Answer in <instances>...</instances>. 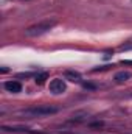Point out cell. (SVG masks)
<instances>
[{
    "mask_svg": "<svg viewBox=\"0 0 132 134\" xmlns=\"http://www.w3.org/2000/svg\"><path fill=\"white\" fill-rule=\"evenodd\" d=\"M55 25H56V20H44V22H39L33 27L27 28L25 34L31 36V37H36V36H40V34H45L47 31H50Z\"/></svg>",
    "mask_w": 132,
    "mask_h": 134,
    "instance_id": "obj_1",
    "label": "cell"
},
{
    "mask_svg": "<svg viewBox=\"0 0 132 134\" xmlns=\"http://www.w3.org/2000/svg\"><path fill=\"white\" fill-rule=\"evenodd\" d=\"M5 89L8 92H13V94H17L22 91V84L19 81H6L5 83Z\"/></svg>",
    "mask_w": 132,
    "mask_h": 134,
    "instance_id": "obj_4",
    "label": "cell"
},
{
    "mask_svg": "<svg viewBox=\"0 0 132 134\" xmlns=\"http://www.w3.org/2000/svg\"><path fill=\"white\" fill-rule=\"evenodd\" d=\"M131 78H132V73L128 72V70L118 72V73L115 75V81H117V83H124V81H128V80H131Z\"/></svg>",
    "mask_w": 132,
    "mask_h": 134,
    "instance_id": "obj_5",
    "label": "cell"
},
{
    "mask_svg": "<svg viewBox=\"0 0 132 134\" xmlns=\"http://www.w3.org/2000/svg\"><path fill=\"white\" fill-rule=\"evenodd\" d=\"M50 92H53V94H64L65 92V89H67V86H65V81L64 80H61V78H55V80H51L50 81Z\"/></svg>",
    "mask_w": 132,
    "mask_h": 134,
    "instance_id": "obj_3",
    "label": "cell"
},
{
    "mask_svg": "<svg viewBox=\"0 0 132 134\" xmlns=\"http://www.w3.org/2000/svg\"><path fill=\"white\" fill-rule=\"evenodd\" d=\"M45 80H47V73H39V75H36V83L37 84H44L45 83Z\"/></svg>",
    "mask_w": 132,
    "mask_h": 134,
    "instance_id": "obj_8",
    "label": "cell"
},
{
    "mask_svg": "<svg viewBox=\"0 0 132 134\" xmlns=\"http://www.w3.org/2000/svg\"><path fill=\"white\" fill-rule=\"evenodd\" d=\"M65 78L70 80V81H73V83H79L81 81V75L76 73V72H71V70H67L65 72Z\"/></svg>",
    "mask_w": 132,
    "mask_h": 134,
    "instance_id": "obj_6",
    "label": "cell"
},
{
    "mask_svg": "<svg viewBox=\"0 0 132 134\" xmlns=\"http://www.w3.org/2000/svg\"><path fill=\"white\" fill-rule=\"evenodd\" d=\"M56 112H58V108L47 106V104L34 106V108L27 109V114H31V115H50V114H56Z\"/></svg>",
    "mask_w": 132,
    "mask_h": 134,
    "instance_id": "obj_2",
    "label": "cell"
},
{
    "mask_svg": "<svg viewBox=\"0 0 132 134\" xmlns=\"http://www.w3.org/2000/svg\"><path fill=\"white\" fill-rule=\"evenodd\" d=\"M2 130L3 131H16V133H19V131H22V133H31L28 128H23V126H3Z\"/></svg>",
    "mask_w": 132,
    "mask_h": 134,
    "instance_id": "obj_7",
    "label": "cell"
}]
</instances>
